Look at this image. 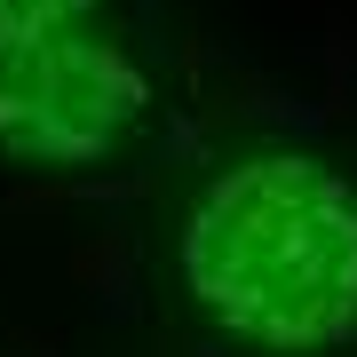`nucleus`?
Instances as JSON below:
<instances>
[{
    "instance_id": "nucleus-1",
    "label": "nucleus",
    "mask_w": 357,
    "mask_h": 357,
    "mask_svg": "<svg viewBox=\"0 0 357 357\" xmlns=\"http://www.w3.org/2000/svg\"><path fill=\"white\" fill-rule=\"evenodd\" d=\"M175 262L230 342L270 357L342 349L357 333V183L310 151H255L191 199Z\"/></svg>"
},
{
    "instance_id": "nucleus-2",
    "label": "nucleus",
    "mask_w": 357,
    "mask_h": 357,
    "mask_svg": "<svg viewBox=\"0 0 357 357\" xmlns=\"http://www.w3.org/2000/svg\"><path fill=\"white\" fill-rule=\"evenodd\" d=\"M151 112V79L103 32H56L0 56V151L24 167H88Z\"/></svg>"
},
{
    "instance_id": "nucleus-3",
    "label": "nucleus",
    "mask_w": 357,
    "mask_h": 357,
    "mask_svg": "<svg viewBox=\"0 0 357 357\" xmlns=\"http://www.w3.org/2000/svg\"><path fill=\"white\" fill-rule=\"evenodd\" d=\"M96 0H0V56L8 48H40L56 32H88Z\"/></svg>"
}]
</instances>
